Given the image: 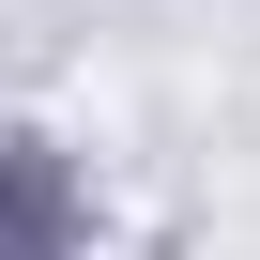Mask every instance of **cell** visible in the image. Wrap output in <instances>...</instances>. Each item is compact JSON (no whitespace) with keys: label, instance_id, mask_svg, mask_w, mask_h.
<instances>
[{"label":"cell","instance_id":"cell-1","mask_svg":"<svg viewBox=\"0 0 260 260\" xmlns=\"http://www.w3.org/2000/svg\"><path fill=\"white\" fill-rule=\"evenodd\" d=\"M0 260H61V169L46 153L0 169Z\"/></svg>","mask_w":260,"mask_h":260}]
</instances>
